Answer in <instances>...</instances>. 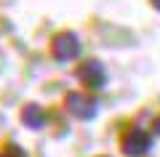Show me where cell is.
I'll use <instances>...</instances> for the list:
<instances>
[{"label":"cell","mask_w":160,"mask_h":157,"mask_svg":"<svg viewBox=\"0 0 160 157\" xmlns=\"http://www.w3.org/2000/svg\"><path fill=\"white\" fill-rule=\"evenodd\" d=\"M144 146H147V136H144V133H131L126 139V149L131 152V155H142Z\"/></svg>","instance_id":"2"},{"label":"cell","mask_w":160,"mask_h":157,"mask_svg":"<svg viewBox=\"0 0 160 157\" xmlns=\"http://www.w3.org/2000/svg\"><path fill=\"white\" fill-rule=\"evenodd\" d=\"M158 128H160V123H158Z\"/></svg>","instance_id":"6"},{"label":"cell","mask_w":160,"mask_h":157,"mask_svg":"<svg viewBox=\"0 0 160 157\" xmlns=\"http://www.w3.org/2000/svg\"><path fill=\"white\" fill-rule=\"evenodd\" d=\"M24 120H27L29 125H38V123H40V115H38V107H29V109H27V115H24Z\"/></svg>","instance_id":"4"},{"label":"cell","mask_w":160,"mask_h":157,"mask_svg":"<svg viewBox=\"0 0 160 157\" xmlns=\"http://www.w3.org/2000/svg\"><path fill=\"white\" fill-rule=\"evenodd\" d=\"M155 6H158V8H160V0H155Z\"/></svg>","instance_id":"5"},{"label":"cell","mask_w":160,"mask_h":157,"mask_svg":"<svg viewBox=\"0 0 160 157\" xmlns=\"http://www.w3.org/2000/svg\"><path fill=\"white\" fill-rule=\"evenodd\" d=\"M80 77H83V80H96V83H102V67H99L96 61L88 64V69H83V72H80Z\"/></svg>","instance_id":"3"},{"label":"cell","mask_w":160,"mask_h":157,"mask_svg":"<svg viewBox=\"0 0 160 157\" xmlns=\"http://www.w3.org/2000/svg\"><path fill=\"white\" fill-rule=\"evenodd\" d=\"M53 51H56V59H72L78 53V40H75V35H59Z\"/></svg>","instance_id":"1"}]
</instances>
